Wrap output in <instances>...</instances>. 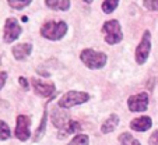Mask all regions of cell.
Here are the masks:
<instances>
[{"label": "cell", "instance_id": "cell-1", "mask_svg": "<svg viewBox=\"0 0 158 145\" xmlns=\"http://www.w3.org/2000/svg\"><path fill=\"white\" fill-rule=\"evenodd\" d=\"M67 32V24L63 21H48L42 25L41 34L44 38L51 41H59Z\"/></svg>", "mask_w": 158, "mask_h": 145}, {"label": "cell", "instance_id": "cell-2", "mask_svg": "<svg viewBox=\"0 0 158 145\" xmlns=\"http://www.w3.org/2000/svg\"><path fill=\"white\" fill-rule=\"evenodd\" d=\"M80 59L87 67L93 68V70L102 68L106 64V56L104 53L93 50V49H84L80 54Z\"/></svg>", "mask_w": 158, "mask_h": 145}, {"label": "cell", "instance_id": "cell-3", "mask_svg": "<svg viewBox=\"0 0 158 145\" xmlns=\"http://www.w3.org/2000/svg\"><path fill=\"white\" fill-rule=\"evenodd\" d=\"M89 99V95L87 92L80 91H69L64 94L59 101V106L62 109H70V107L76 106V105H81Z\"/></svg>", "mask_w": 158, "mask_h": 145}, {"label": "cell", "instance_id": "cell-4", "mask_svg": "<svg viewBox=\"0 0 158 145\" xmlns=\"http://www.w3.org/2000/svg\"><path fill=\"white\" fill-rule=\"evenodd\" d=\"M102 32L105 34V41L109 45H116L122 41L123 34L120 30V24L116 20L106 21L102 27Z\"/></svg>", "mask_w": 158, "mask_h": 145}, {"label": "cell", "instance_id": "cell-5", "mask_svg": "<svg viewBox=\"0 0 158 145\" xmlns=\"http://www.w3.org/2000/svg\"><path fill=\"white\" fill-rule=\"evenodd\" d=\"M150 50H151V35H150L148 31H146L143 34V39H141L140 45L136 49V53H134L137 64H144L146 63V60L148 59Z\"/></svg>", "mask_w": 158, "mask_h": 145}, {"label": "cell", "instance_id": "cell-6", "mask_svg": "<svg viewBox=\"0 0 158 145\" xmlns=\"http://www.w3.org/2000/svg\"><path fill=\"white\" fill-rule=\"evenodd\" d=\"M21 25L18 24V21L15 18H7L6 25H4V42L6 43H11L20 36L21 34Z\"/></svg>", "mask_w": 158, "mask_h": 145}, {"label": "cell", "instance_id": "cell-7", "mask_svg": "<svg viewBox=\"0 0 158 145\" xmlns=\"http://www.w3.org/2000/svg\"><path fill=\"white\" fill-rule=\"evenodd\" d=\"M30 126H31V120L28 116L25 115H20L17 117V126H15V137L20 141H27L31 135L30 131Z\"/></svg>", "mask_w": 158, "mask_h": 145}, {"label": "cell", "instance_id": "cell-8", "mask_svg": "<svg viewBox=\"0 0 158 145\" xmlns=\"http://www.w3.org/2000/svg\"><path fill=\"white\" fill-rule=\"evenodd\" d=\"M127 106L131 112H144L148 106V95L146 92H141L134 96H130L127 101Z\"/></svg>", "mask_w": 158, "mask_h": 145}, {"label": "cell", "instance_id": "cell-9", "mask_svg": "<svg viewBox=\"0 0 158 145\" xmlns=\"http://www.w3.org/2000/svg\"><path fill=\"white\" fill-rule=\"evenodd\" d=\"M32 85L35 92L39 96H44V98H48L55 92V85L51 83H44L39 78H32Z\"/></svg>", "mask_w": 158, "mask_h": 145}, {"label": "cell", "instance_id": "cell-10", "mask_svg": "<svg viewBox=\"0 0 158 145\" xmlns=\"http://www.w3.org/2000/svg\"><path fill=\"white\" fill-rule=\"evenodd\" d=\"M151 126H152V122H151V119H150L148 116L137 117V119H134V120H131V123H130V127L133 128L134 131H140V133L147 131Z\"/></svg>", "mask_w": 158, "mask_h": 145}, {"label": "cell", "instance_id": "cell-11", "mask_svg": "<svg viewBox=\"0 0 158 145\" xmlns=\"http://www.w3.org/2000/svg\"><path fill=\"white\" fill-rule=\"evenodd\" d=\"M31 52H32V45L31 43H20L13 47V56L17 60L27 59L31 54Z\"/></svg>", "mask_w": 158, "mask_h": 145}, {"label": "cell", "instance_id": "cell-12", "mask_svg": "<svg viewBox=\"0 0 158 145\" xmlns=\"http://www.w3.org/2000/svg\"><path fill=\"white\" fill-rule=\"evenodd\" d=\"M80 128H81V126L77 122L69 120L62 128H59V138H64V137L70 135V134L77 133V131H80Z\"/></svg>", "mask_w": 158, "mask_h": 145}, {"label": "cell", "instance_id": "cell-13", "mask_svg": "<svg viewBox=\"0 0 158 145\" xmlns=\"http://www.w3.org/2000/svg\"><path fill=\"white\" fill-rule=\"evenodd\" d=\"M118 124H119V117H118V115H110L109 117H108L106 120L102 123V126H101L102 134L112 133V131L118 127Z\"/></svg>", "mask_w": 158, "mask_h": 145}, {"label": "cell", "instance_id": "cell-14", "mask_svg": "<svg viewBox=\"0 0 158 145\" xmlns=\"http://www.w3.org/2000/svg\"><path fill=\"white\" fill-rule=\"evenodd\" d=\"M45 3L52 10H60L66 11L70 7V0H45Z\"/></svg>", "mask_w": 158, "mask_h": 145}, {"label": "cell", "instance_id": "cell-15", "mask_svg": "<svg viewBox=\"0 0 158 145\" xmlns=\"http://www.w3.org/2000/svg\"><path fill=\"white\" fill-rule=\"evenodd\" d=\"M119 141H120V145H140V142L134 138V137H131V134H129V133L120 134Z\"/></svg>", "mask_w": 158, "mask_h": 145}, {"label": "cell", "instance_id": "cell-16", "mask_svg": "<svg viewBox=\"0 0 158 145\" xmlns=\"http://www.w3.org/2000/svg\"><path fill=\"white\" fill-rule=\"evenodd\" d=\"M46 117H48V113H46V110H45L44 117H42V122H41V124H39L38 130H36L35 137H34V139H35V141H39V139L42 138V135L45 134V128H46Z\"/></svg>", "mask_w": 158, "mask_h": 145}, {"label": "cell", "instance_id": "cell-17", "mask_svg": "<svg viewBox=\"0 0 158 145\" xmlns=\"http://www.w3.org/2000/svg\"><path fill=\"white\" fill-rule=\"evenodd\" d=\"M118 4H119V0H104V3H102V10H104V13L109 14V13H112L115 9H116Z\"/></svg>", "mask_w": 158, "mask_h": 145}, {"label": "cell", "instance_id": "cell-18", "mask_svg": "<svg viewBox=\"0 0 158 145\" xmlns=\"http://www.w3.org/2000/svg\"><path fill=\"white\" fill-rule=\"evenodd\" d=\"M88 141H89L88 135H85V134H78V135H76L67 145H88Z\"/></svg>", "mask_w": 158, "mask_h": 145}, {"label": "cell", "instance_id": "cell-19", "mask_svg": "<svg viewBox=\"0 0 158 145\" xmlns=\"http://www.w3.org/2000/svg\"><path fill=\"white\" fill-rule=\"evenodd\" d=\"M7 2H9L10 7H13L15 10H23L31 3V0H7Z\"/></svg>", "mask_w": 158, "mask_h": 145}, {"label": "cell", "instance_id": "cell-20", "mask_svg": "<svg viewBox=\"0 0 158 145\" xmlns=\"http://www.w3.org/2000/svg\"><path fill=\"white\" fill-rule=\"evenodd\" d=\"M10 135H11V133H10L9 126L0 120V141H4V139L10 138Z\"/></svg>", "mask_w": 158, "mask_h": 145}, {"label": "cell", "instance_id": "cell-21", "mask_svg": "<svg viewBox=\"0 0 158 145\" xmlns=\"http://www.w3.org/2000/svg\"><path fill=\"white\" fill-rule=\"evenodd\" d=\"M144 7L150 11H158V0H144Z\"/></svg>", "mask_w": 158, "mask_h": 145}, {"label": "cell", "instance_id": "cell-22", "mask_svg": "<svg viewBox=\"0 0 158 145\" xmlns=\"http://www.w3.org/2000/svg\"><path fill=\"white\" fill-rule=\"evenodd\" d=\"M148 142H150V145H158V130H155L154 133L151 134Z\"/></svg>", "mask_w": 158, "mask_h": 145}, {"label": "cell", "instance_id": "cell-23", "mask_svg": "<svg viewBox=\"0 0 158 145\" xmlns=\"http://www.w3.org/2000/svg\"><path fill=\"white\" fill-rule=\"evenodd\" d=\"M6 78H7V73L2 71V73H0V89L3 88V85L6 84Z\"/></svg>", "mask_w": 158, "mask_h": 145}, {"label": "cell", "instance_id": "cell-24", "mask_svg": "<svg viewBox=\"0 0 158 145\" xmlns=\"http://www.w3.org/2000/svg\"><path fill=\"white\" fill-rule=\"evenodd\" d=\"M18 83H20V85L23 87V88L27 91L28 89V83H27V78H24V77H20V80H18Z\"/></svg>", "mask_w": 158, "mask_h": 145}, {"label": "cell", "instance_id": "cell-25", "mask_svg": "<svg viewBox=\"0 0 158 145\" xmlns=\"http://www.w3.org/2000/svg\"><path fill=\"white\" fill-rule=\"evenodd\" d=\"M84 2H87V3H91V2H93V0H84Z\"/></svg>", "mask_w": 158, "mask_h": 145}]
</instances>
